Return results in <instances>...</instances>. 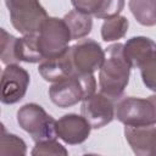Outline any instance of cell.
<instances>
[{
  "mask_svg": "<svg viewBox=\"0 0 156 156\" xmlns=\"http://www.w3.org/2000/svg\"><path fill=\"white\" fill-rule=\"evenodd\" d=\"M15 56L17 62L37 63L43 61V56L38 48L37 33L24 34L22 38H16L15 43Z\"/></svg>",
  "mask_w": 156,
  "mask_h": 156,
  "instance_id": "obj_14",
  "label": "cell"
},
{
  "mask_svg": "<svg viewBox=\"0 0 156 156\" xmlns=\"http://www.w3.org/2000/svg\"><path fill=\"white\" fill-rule=\"evenodd\" d=\"M80 112L93 129H100L113 121L116 107L112 99L102 93H94L82 101Z\"/></svg>",
  "mask_w": 156,
  "mask_h": 156,
  "instance_id": "obj_9",
  "label": "cell"
},
{
  "mask_svg": "<svg viewBox=\"0 0 156 156\" xmlns=\"http://www.w3.org/2000/svg\"><path fill=\"white\" fill-rule=\"evenodd\" d=\"M123 55L132 68H141L156 58V43L147 37H132L123 44Z\"/></svg>",
  "mask_w": 156,
  "mask_h": 156,
  "instance_id": "obj_11",
  "label": "cell"
},
{
  "mask_svg": "<svg viewBox=\"0 0 156 156\" xmlns=\"http://www.w3.org/2000/svg\"><path fill=\"white\" fill-rule=\"evenodd\" d=\"M30 154L33 156H40V155H55V156L63 155V156H66V155H68V151L56 139H49V140H43V141L35 143V146L33 147Z\"/></svg>",
  "mask_w": 156,
  "mask_h": 156,
  "instance_id": "obj_20",
  "label": "cell"
},
{
  "mask_svg": "<svg viewBox=\"0 0 156 156\" xmlns=\"http://www.w3.org/2000/svg\"><path fill=\"white\" fill-rule=\"evenodd\" d=\"M115 117L128 127H143L156 124V95L146 99L124 96L115 104Z\"/></svg>",
  "mask_w": 156,
  "mask_h": 156,
  "instance_id": "obj_3",
  "label": "cell"
},
{
  "mask_svg": "<svg viewBox=\"0 0 156 156\" xmlns=\"http://www.w3.org/2000/svg\"><path fill=\"white\" fill-rule=\"evenodd\" d=\"M128 6L141 26L152 27L156 24V0H129Z\"/></svg>",
  "mask_w": 156,
  "mask_h": 156,
  "instance_id": "obj_16",
  "label": "cell"
},
{
  "mask_svg": "<svg viewBox=\"0 0 156 156\" xmlns=\"http://www.w3.org/2000/svg\"><path fill=\"white\" fill-rule=\"evenodd\" d=\"M124 7V0H104L100 10L95 15L99 20H107L118 16Z\"/></svg>",
  "mask_w": 156,
  "mask_h": 156,
  "instance_id": "obj_21",
  "label": "cell"
},
{
  "mask_svg": "<svg viewBox=\"0 0 156 156\" xmlns=\"http://www.w3.org/2000/svg\"><path fill=\"white\" fill-rule=\"evenodd\" d=\"M1 38H0V58L4 65L17 63L15 56V43L16 37L7 33L4 28H1Z\"/></svg>",
  "mask_w": 156,
  "mask_h": 156,
  "instance_id": "obj_19",
  "label": "cell"
},
{
  "mask_svg": "<svg viewBox=\"0 0 156 156\" xmlns=\"http://www.w3.org/2000/svg\"><path fill=\"white\" fill-rule=\"evenodd\" d=\"M129 27V21L124 16H115L104 21L101 26V38L104 41H115L122 39Z\"/></svg>",
  "mask_w": 156,
  "mask_h": 156,
  "instance_id": "obj_17",
  "label": "cell"
},
{
  "mask_svg": "<svg viewBox=\"0 0 156 156\" xmlns=\"http://www.w3.org/2000/svg\"><path fill=\"white\" fill-rule=\"evenodd\" d=\"M124 136L133 152L139 156H156V124L124 127Z\"/></svg>",
  "mask_w": 156,
  "mask_h": 156,
  "instance_id": "obj_12",
  "label": "cell"
},
{
  "mask_svg": "<svg viewBox=\"0 0 156 156\" xmlns=\"http://www.w3.org/2000/svg\"><path fill=\"white\" fill-rule=\"evenodd\" d=\"M63 21L66 22L72 40H78L83 39L87 35L90 34L91 28H93V18L91 15L80 12L78 10H72L68 13L65 15Z\"/></svg>",
  "mask_w": 156,
  "mask_h": 156,
  "instance_id": "obj_15",
  "label": "cell"
},
{
  "mask_svg": "<svg viewBox=\"0 0 156 156\" xmlns=\"http://www.w3.org/2000/svg\"><path fill=\"white\" fill-rule=\"evenodd\" d=\"M91 129L93 128L87 118L77 113H67L56 121L57 138L68 145L84 143L89 138Z\"/></svg>",
  "mask_w": 156,
  "mask_h": 156,
  "instance_id": "obj_10",
  "label": "cell"
},
{
  "mask_svg": "<svg viewBox=\"0 0 156 156\" xmlns=\"http://www.w3.org/2000/svg\"><path fill=\"white\" fill-rule=\"evenodd\" d=\"M95 89L96 79L94 74L73 76L52 83L49 88V96L56 106L66 108L74 106L93 95Z\"/></svg>",
  "mask_w": 156,
  "mask_h": 156,
  "instance_id": "obj_2",
  "label": "cell"
},
{
  "mask_svg": "<svg viewBox=\"0 0 156 156\" xmlns=\"http://www.w3.org/2000/svg\"><path fill=\"white\" fill-rule=\"evenodd\" d=\"M38 71L40 76L46 82H50V83H56L65 78L73 77L74 72H73L68 49L60 56L43 60L39 63Z\"/></svg>",
  "mask_w": 156,
  "mask_h": 156,
  "instance_id": "obj_13",
  "label": "cell"
},
{
  "mask_svg": "<svg viewBox=\"0 0 156 156\" xmlns=\"http://www.w3.org/2000/svg\"><path fill=\"white\" fill-rule=\"evenodd\" d=\"M104 0H71L73 7L80 12L95 16L100 10Z\"/></svg>",
  "mask_w": 156,
  "mask_h": 156,
  "instance_id": "obj_23",
  "label": "cell"
},
{
  "mask_svg": "<svg viewBox=\"0 0 156 156\" xmlns=\"http://www.w3.org/2000/svg\"><path fill=\"white\" fill-rule=\"evenodd\" d=\"M140 74L144 85L156 93V58L140 68Z\"/></svg>",
  "mask_w": 156,
  "mask_h": 156,
  "instance_id": "obj_22",
  "label": "cell"
},
{
  "mask_svg": "<svg viewBox=\"0 0 156 156\" xmlns=\"http://www.w3.org/2000/svg\"><path fill=\"white\" fill-rule=\"evenodd\" d=\"M1 138H0V155H20L23 156L27 154V145L24 140L16 134L7 133L5 127H1Z\"/></svg>",
  "mask_w": 156,
  "mask_h": 156,
  "instance_id": "obj_18",
  "label": "cell"
},
{
  "mask_svg": "<svg viewBox=\"0 0 156 156\" xmlns=\"http://www.w3.org/2000/svg\"><path fill=\"white\" fill-rule=\"evenodd\" d=\"M13 28L24 34L39 32L49 17L39 0H5Z\"/></svg>",
  "mask_w": 156,
  "mask_h": 156,
  "instance_id": "obj_6",
  "label": "cell"
},
{
  "mask_svg": "<svg viewBox=\"0 0 156 156\" xmlns=\"http://www.w3.org/2000/svg\"><path fill=\"white\" fill-rule=\"evenodd\" d=\"M38 35V48L43 60L62 55L72 40L69 29L63 18L48 17L41 24Z\"/></svg>",
  "mask_w": 156,
  "mask_h": 156,
  "instance_id": "obj_5",
  "label": "cell"
},
{
  "mask_svg": "<svg viewBox=\"0 0 156 156\" xmlns=\"http://www.w3.org/2000/svg\"><path fill=\"white\" fill-rule=\"evenodd\" d=\"M17 123L38 143L56 139V121L38 104L29 102L17 111Z\"/></svg>",
  "mask_w": 156,
  "mask_h": 156,
  "instance_id": "obj_4",
  "label": "cell"
},
{
  "mask_svg": "<svg viewBox=\"0 0 156 156\" xmlns=\"http://www.w3.org/2000/svg\"><path fill=\"white\" fill-rule=\"evenodd\" d=\"M29 73L17 63L6 65L1 74V102L13 105L20 102L29 87Z\"/></svg>",
  "mask_w": 156,
  "mask_h": 156,
  "instance_id": "obj_8",
  "label": "cell"
},
{
  "mask_svg": "<svg viewBox=\"0 0 156 156\" xmlns=\"http://www.w3.org/2000/svg\"><path fill=\"white\" fill-rule=\"evenodd\" d=\"M130 65L123 55V44H111L105 51V60L99 69L100 93L117 101L122 98L130 76Z\"/></svg>",
  "mask_w": 156,
  "mask_h": 156,
  "instance_id": "obj_1",
  "label": "cell"
},
{
  "mask_svg": "<svg viewBox=\"0 0 156 156\" xmlns=\"http://www.w3.org/2000/svg\"><path fill=\"white\" fill-rule=\"evenodd\" d=\"M74 76L94 74L100 69L105 60V51L101 45L93 39H82L68 48Z\"/></svg>",
  "mask_w": 156,
  "mask_h": 156,
  "instance_id": "obj_7",
  "label": "cell"
}]
</instances>
